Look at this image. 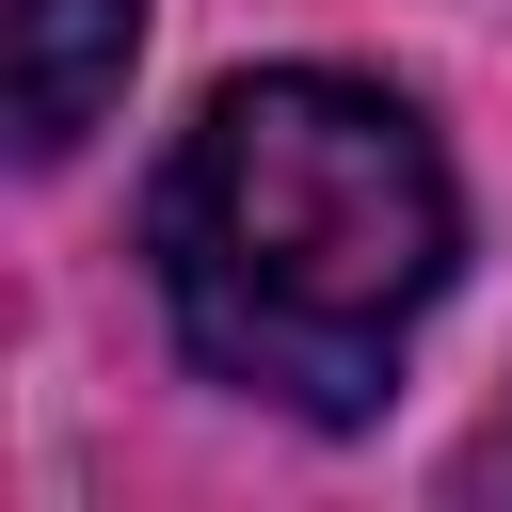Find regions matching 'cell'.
Masks as SVG:
<instances>
[{
    "label": "cell",
    "instance_id": "obj_1",
    "mask_svg": "<svg viewBox=\"0 0 512 512\" xmlns=\"http://www.w3.org/2000/svg\"><path fill=\"white\" fill-rule=\"evenodd\" d=\"M464 256L448 160L384 80L272 64L224 80L160 176V304L208 384L288 416H368Z\"/></svg>",
    "mask_w": 512,
    "mask_h": 512
},
{
    "label": "cell",
    "instance_id": "obj_2",
    "mask_svg": "<svg viewBox=\"0 0 512 512\" xmlns=\"http://www.w3.org/2000/svg\"><path fill=\"white\" fill-rule=\"evenodd\" d=\"M144 0H16V160H64L112 96H128Z\"/></svg>",
    "mask_w": 512,
    "mask_h": 512
},
{
    "label": "cell",
    "instance_id": "obj_3",
    "mask_svg": "<svg viewBox=\"0 0 512 512\" xmlns=\"http://www.w3.org/2000/svg\"><path fill=\"white\" fill-rule=\"evenodd\" d=\"M496 480H512V448H496Z\"/></svg>",
    "mask_w": 512,
    "mask_h": 512
}]
</instances>
